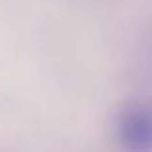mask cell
<instances>
[{"instance_id": "cell-1", "label": "cell", "mask_w": 152, "mask_h": 152, "mask_svg": "<svg viewBox=\"0 0 152 152\" xmlns=\"http://www.w3.org/2000/svg\"><path fill=\"white\" fill-rule=\"evenodd\" d=\"M118 139L125 152H152V104L133 102L119 114Z\"/></svg>"}]
</instances>
